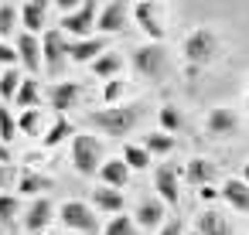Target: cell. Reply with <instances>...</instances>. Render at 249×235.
Masks as SVG:
<instances>
[{"mask_svg": "<svg viewBox=\"0 0 249 235\" xmlns=\"http://www.w3.org/2000/svg\"><path fill=\"white\" fill-rule=\"evenodd\" d=\"M140 119H143L140 102H116V106H106V109H96L86 116V123L106 136H126L140 126Z\"/></svg>", "mask_w": 249, "mask_h": 235, "instance_id": "cell-1", "label": "cell"}, {"mask_svg": "<svg viewBox=\"0 0 249 235\" xmlns=\"http://www.w3.org/2000/svg\"><path fill=\"white\" fill-rule=\"evenodd\" d=\"M72 167L82 177L99 174V167H103V143L96 136H89V133L72 136Z\"/></svg>", "mask_w": 249, "mask_h": 235, "instance_id": "cell-2", "label": "cell"}, {"mask_svg": "<svg viewBox=\"0 0 249 235\" xmlns=\"http://www.w3.org/2000/svg\"><path fill=\"white\" fill-rule=\"evenodd\" d=\"M181 55H184L191 65H208V62L218 55V34H215L212 28H195V31L184 38Z\"/></svg>", "mask_w": 249, "mask_h": 235, "instance_id": "cell-3", "label": "cell"}, {"mask_svg": "<svg viewBox=\"0 0 249 235\" xmlns=\"http://www.w3.org/2000/svg\"><path fill=\"white\" fill-rule=\"evenodd\" d=\"M58 218H62V225H65L69 232H75V235H96V232H99V218H96V211H92L86 201H65L62 211H58Z\"/></svg>", "mask_w": 249, "mask_h": 235, "instance_id": "cell-4", "label": "cell"}, {"mask_svg": "<svg viewBox=\"0 0 249 235\" xmlns=\"http://www.w3.org/2000/svg\"><path fill=\"white\" fill-rule=\"evenodd\" d=\"M96 17H99V4L96 0H86V4H79L72 14H62L58 31L72 34L75 41H82V38H89V28H96Z\"/></svg>", "mask_w": 249, "mask_h": 235, "instance_id": "cell-5", "label": "cell"}, {"mask_svg": "<svg viewBox=\"0 0 249 235\" xmlns=\"http://www.w3.org/2000/svg\"><path fill=\"white\" fill-rule=\"evenodd\" d=\"M65 62H69V41L58 28H48L41 38V68L48 75H58L65 68Z\"/></svg>", "mask_w": 249, "mask_h": 235, "instance_id": "cell-6", "label": "cell"}, {"mask_svg": "<svg viewBox=\"0 0 249 235\" xmlns=\"http://www.w3.org/2000/svg\"><path fill=\"white\" fill-rule=\"evenodd\" d=\"M133 68L147 79H160L164 68H167V51L160 45H140L133 51Z\"/></svg>", "mask_w": 249, "mask_h": 235, "instance_id": "cell-7", "label": "cell"}, {"mask_svg": "<svg viewBox=\"0 0 249 235\" xmlns=\"http://www.w3.org/2000/svg\"><path fill=\"white\" fill-rule=\"evenodd\" d=\"M133 17H137V24L154 38V45L167 34V28H164V4H157V0H143V4H137V7H133Z\"/></svg>", "mask_w": 249, "mask_h": 235, "instance_id": "cell-8", "label": "cell"}, {"mask_svg": "<svg viewBox=\"0 0 249 235\" xmlns=\"http://www.w3.org/2000/svg\"><path fill=\"white\" fill-rule=\"evenodd\" d=\"M79 96H82V85H79V82H55V85L45 92V102H48L58 116H65V113L79 102Z\"/></svg>", "mask_w": 249, "mask_h": 235, "instance_id": "cell-9", "label": "cell"}, {"mask_svg": "<svg viewBox=\"0 0 249 235\" xmlns=\"http://www.w3.org/2000/svg\"><path fill=\"white\" fill-rule=\"evenodd\" d=\"M154 191H157L167 204H174V208H178L181 191H178V167H174V164H160V167L154 170Z\"/></svg>", "mask_w": 249, "mask_h": 235, "instance_id": "cell-10", "label": "cell"}, {"mask_svg": "<svg viewBox=\"0 0 249 235\" xmlns=\"http://www.w3.org/2000/svg\"><path fill=\"white\" fill-rule=\"evenodd\" d=\"M126 17H130V7L123 0H113V4L99 7V17H96V28L103 34H113V31H123L126 28Z\"/></svg>", "mask_w": 249, "mask_h": 235, "instance_id": "cell-11", "label": "cell"}, {"mask_svg": "<svg viewBox=\"0 0 249 235\" xmlns=\"http://www.w3.org/2000/svg\"><path fill=\"white\" fill-rule=\"evenodd\" d=\"M235 126H239L235 109H229V106H215V109H208V119H205L208 136H232Z\"/></svg>", "mask_w": 249, "mask_h": 235, "instance_id": "cell-12", "label": "cell"}, {"mask_svg": "<svg viewBox=\"0 0 249 235\" xmlns=\"http://www.w3.org/2000/svg\"><path fill=\"white\" fill-rule=\"evenodd\" d=\"M52 215H55L52 198H35L31 208H28V215H24V228H28L31 235H38V232H45V228L52 225Z\"/></svg>", "mask_w": 249, "mask_h": 235, "instance_id": "cell-13", "label": "cell"}, {"mask_svg": "<svg viewBox=\"0 0 249 235\" xmlns=\"http://www.w3.org/2000/svg\"><path fill=\"white\" fill-rule=\"evenodd\" d=\"M103 51H106V38H96V34H89V38H82V41H69V58L79 62V65L96 62Z\"/></svg>", "mask_w": 249, "mask_h": 235, "instance_id": "cell-14", "label": "cell"}, {"mask_svg": "<svg viewBox=\"0 0 249 235\" xmlns=\"http://www.w3.org/2000/svg\"><path fill=\"white\" fill-rule=\"evenodd\" d=\"M14 51H18V62H21V65H24V68H28L31 75H35V72L41 68V41H38L35 34H28V31H24V34L18 38Z\"/></svg>", "mask_w": 249, "mask_h": 235, "instance_id": "cell-15", "label": "cell"}, {"mask_svg": "<svg viewBox=\"0 0 249 235\" xmlns=\"http://www.w3.org/2000/svg\"><path fill=\"white\" fill-rule=\"evenodd\" d=\"M126 181H130V167L123 164V157L103 160V167H99V184H103V187L120 191V187H126Z\"/></svg>", "mask_w": 249, "mask_h": 235, "instance_id": "cell-16", "label": "cell"}, {"mask_svg": "<svg viewBox=\"0 0 249 235\" xmlns=\"http://www.w3.org/2000/svg\"><path fill=\"white\" fill-rule=\"evenodd\" d=\"M52 187H55V181L38 170H21V177H18V191L24 198H45V191H52Z\"/></svg>", "mask_w": 249, "mask_h": 235, "instance_id": "cell-17", "label": "cell"}, {"mask_svg": "<svg viewBox=\"0 0 249 235\" xmlns=\"http://www.w3.org/2000/svg\"><path fill=\"white\" fill-rule=\"evenodd\" d=\"M235 211H246L249 215V184L242 181V177H229V181H222V191H218Z\"/></svg>", "mask_w": 249, "mask_h": 235, "instance_id": "cell-18", "label": "cell"}, {"mask_svg": "<svg viewBox=\"0 0 249 235\" xmlns=\"http://www.w3.org/2000/svg\"><path fill=\"white\" fill-rule=\"evenodd\" d=\"M18 11H21V28L28 34H35V31L45 28V17H48V4H45V0H28V4L18 7Z\"/></svg>", "mask_w": 249, "mask_h": 235, "instance_id": "cell-19", "label": "cell"}, {"mask_svg": "<svg viewBox=\"0 0 249 235\" xmlns=\"http://www.w3.org/2000/svg\"><path fill=\"white\" fill-rule=\"evenodd\" d=\"M123 191H113V187H92V208L106 211V215H123Z\"/></svg>", "mask_w": 249, "mask_h": 235, "instance_id": "cell-20", "label": "cell"}, {"mask_svg": "<svg viewBox=\"0 0 249 235\" xmlns=\"http://www.w3.org/2000/svg\"><path fill=\"white\" fill-rule=\"evenodd\" d=\"M215 164L212 160H205V157H195V160H188V167H184V177L191 181V184H198V187H208L212 181H215Z\"/></svg>", "mask_w": 249, "mask_h": 235, "instance_id": "cell-21", "label": "cell"}, {"mask_svg": "<svg viewBox=\"0 0 249 235\" xmlns=\"http://www.w3.org/2000/svg\"><path fill=\"white\" fill-rule=\"evenodd\" d=\"M133 221H137V228H157V225L164 221V204H160V201H150V198L140 201Z\"/></svg>", "mask_w": 249, "mask_h": 235, "instance_id": "cell-22", "label": "cell"}, {"mask_svg": "<svg viewBox=\"0 0 249 235\" xmlns=\"http://www.w3.org/2000/svg\"><path fill=\"white\" fill-rule=\"evenodd\" d=\"M198 232H201V235H232L229 218H225L222 211H215V208H205V211H201V218H198Z\"/></svg>", "mask_w": 249, "mask_h": 235, "instance_id": "cell-23", "label": "cell"}, {"mask_svg": "<svg viewBox=\"0 0 249 235\" xmlns=\"http://www.w3.org/2000/svg\"><path fill=\"white\" fill-rule=\"evenodd\" d=\"M120 68H123V55H120V51H109V48H106V51H103V55L92 62V75L109 79V82L120 75Z\"/></svg>", "mask_w": 249, "mask_h": 235, "instance_id": "cell-24", "label": "cell"}, {"mask_svg": "<svg viewBox=\"0 0 249 235\" xmlns=\"http://www.w3.org/2000/svg\"><path fill=\"white\" fill-rule=\"evenodd\" d=\"M45 99V92H41V85L28 75L24 82H21V89H18V96H14V102L21 106V109H38V102Z\"/></svg>", "mask_w": 249, "mask_h": 235, "instance_id": "cell-25", "label": "cell"}, {"mask_svg": "<svg viewBox=\"0 0 249 235\" xmlns=\"http://www.w3.org/2000/svg\"><path fill=\"white\" fill-rule=\"evenodd\" d=\"M157 123H160V133H167V136H174L178 130H184V116H181L178 106H164V109H157Z\"/></svg>", "mask_w": 249, "mask_h": 235, "instance_id": "cell-26", "label": "cell"}, {"mask_svg": "<svg viewBox=\"0 0 249 235\" xmlns=\"http://www.w3.org/2000/svg\"><path fill=\"white\" fill-rule=\"evenodd\" d=\"M72 133H75V130H72V123H69L65 116H58V119H55V123H52V126L45 130L41 143H45V147H58V143H62L65 136H72Z\"/></svg>", "mask_w": 249, "mask_h": 235, "instance_id": "cell-27", "label": "cell"}, {"mask_svg": "<svg viewBox=\"0 0 249 235\" xmlns=\"http://www.w3.org/2000/svg\"><path fill=\"white\" fill-rule=\"evenodd\" d=\"M21 82H24V75L18 72V68H4L0 72V99H14L18 96V89H21Z\"/></svg>", "mask_w": 249, "mask_h": 235, "instance_id": "cell-28", "label": "cell"}, {"mask_svg": "<svg viewBox=\"0 0 249 235\" xmlns=\"http://www.w3.org/2000/svg\"><path fill=\"white\" fill-rule=\"evenodd\" d=\"M143 150L154 157V153H160V157H167L171 150H174V136H167V133H147V140H143Z\"/></svg>", "mask_w": 249, "mask_h": 235, "instance_id": "cell-29", "label": "cell"}, {"mask_svg": "<svg viewBox=\"0 0 249 235\" xmlns=\"http://www.w3.org/2000/svg\"><path fill=\"white\" fill-rule=\"evenodd\" d=\"M123 164H126L130 170H147V167H150V153H147L143 147H137V143H126V147H123Z\"/></svg>", "mask_w": 249, "mask_h": 235, "instance_id": "cell-30", "label": "cell"}, {"mask_svg": "<svg viewBox=\"0 0 249 235\" xmlns=\"http://www.w3.org/2000/svg\"><path fill=\"white\" fill-rule=\"evenodd\" d=\"M103 235H140V228H137V221L123 211V215H113V218H109V225L103 228Z\"/></svg>", "mask_w": 249, "mask_h": 235, "instance_id": "cell-31", "label": "cell"}, {"mask_svg": "<svg viewBox=\"0 0 249 235\" xmlns=\"http://www.w3.org/2000/svg\"><path fill=\"white\" fill-rule=\"evenodd\" d=\"M21 28V11L14 4H0V38H7Z\"/></svg>", "mask_w": 249, "mask_h": 235, "instance_id": "cell-32", "label": "cell"}, {"mask_svg": "<svg viewBox=\"0 0 249 235\" xmlns=\"http://www.w3.org/2000/svg\"><path fill=\"white\" fill-rule=\"evenodd\" d=\"M21 215V198L18 194H0V221L14 225V218Z\"/></svg>", "mask_w": 249, "mask_h": 235, "instance_id": "cell-33", "label": "cell"}, {"mask_svg": "<svg viewBox=\"0 0 249 235\" xmlns=\"http://www.w3.org/2000/svg\"><path fill=\"white\" fill-rule=\"evenodd\" d=\"M18 133L38 136V133H41V109H24L21 119H18Z\"/></svg>", "mask_w": 249, "mask_h": 235, "instance_id": "cell-34", "label": "cell"}, {"mask_svg": "<svg viewBox=\"0 0 249 235\" xmlns=\"http://www.w3.org/2000/svg\"><path fill=\"white\" fill-rule=\"evenodd\" d=\"M14 136H18V119H14V113H11V109H0V140L11 143Z\"/></svg>", "mask_w": 249, "mask_h": 235, "instance_id": "cell-35", "label": "cell"}, {"mask_svg": "<svg viewBox=\"0 0 249 235\" xmlns=\"http://www.w3.org/2000/svg\"><path fill=\"white\" fill-rule=\"evenodd\" d=\"M123 96V82L120 79H113V82H106V89H103V99H106V106H116V99Z\"/></svg>", "mask_w": 249, "mask_h": 235, "instance_id": "cell-36", "label": "cell"}, {"mask_svg": "<svg viewBox=\"0 0 249 235\" xmlns=\"http://www.w3.org/2000/svg\"><path fill=\"white\" fill-rule=\"evenodd\" d=\"M14 62H18V51H14L7 41H0V65H4V68H14Z\"/></svg>", "mask_w": 249, "mask_h": 235, "instance_id": "cell-37", "label": "cell"}, {"mask_svg": "<svg viewBox=\"0 0 249 235\" xmlns=\"http://www.w3.org/2000/svg\"><path fill=\"white\" fill-rule=\"evenodd\" d=\"M157 235H184V225H181V218H171L167 225H160V232Z\"/></svg>", "mask_w": 249, "mask_h": 235, "instance_id": "cell-38", "label": "cell"}, {"mask_svg": "<svg viewBox=\"0 0 249 235\" xmlns=\"http://www.w3.org/2000/svg\"><path fill=\"white\" fill-rule=\"evenodd\" d=\"M7 181H11V167H7V164H0V191H4Z\"/></svg>", "mask_w": 249, "mask_h": 235, "instance_id": "cell-39", "label": "cell"}, {"mask_svg": "<svg viewBox=\"0 0 249 235\" xmlns=\"http://www.w3.org/2000/svg\"><path fill=\"white\" fill-rule=\"evenodd\" d=\"M7 160H11V150H7L4 140H0V164H7Z\"/></svg>", "mask_w": 249, "mask_h": 235, "instance_id": "cell-40", "label": "cell"}, {"mask_svg": "<svg viewBox=\"0 0 249 235\" xmlns=\"http://www.w3.org/2000/svg\"><path fill=\"white\" fill-rule=\"evenodd\" d=\"M242 181L249 184V164H242Z\"/></svg>", "mask_w": 249, "mask_h": 235, "instance_id": "cell-41", "label": "cell"}, {"mask_svg": "<svg viewBox=\"0 0 249 235\" xmlns=\"http://www.w3.org/2000/svg\"><path fill=\"white\" fill-rule=\"evenodd\" d=\"M38 235H48V232H38Z\"/></svg>", "mask_w": 249, "mask_h": 235, "instance_id": "cell-42", "label": "cell"}, {"mask_svg": "<svg viewBox=\"0 0 249 235\" xmlns=\"http://www.w3.org/2000/svg\"><path fill=\"white\" fill-rule=\"evenodd\" d=\"M69 235H75V232H69Z\"/></svg>", "mask_w": 249, "mask_h": 235, "instance_id": "cell-43", "label": "cell"}]
</instances>
